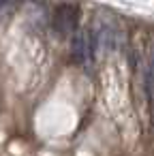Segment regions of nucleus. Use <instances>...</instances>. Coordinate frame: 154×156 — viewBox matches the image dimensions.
I'll return each mask as SVG.
<instances>
[{"label": "nucleus", "mask_w": 154, "mask_h": 156, "mask_svg": "<svg viewBox=\"0 0 154 156\" xmlns=\"http://www.w3.org/2000/svg\"><path fill=\"white\" fill-rule=\"evenodd\" d=\"M77 17H79V11L75 5L71 2H64V5H58L54 15H52V28L58 37H66L71 32H77Z\"/></svg>", "instance_id": "1"}, {"label": "nucleus", "mask_w": 154, "mask_h": 156, "mask_svg": "<svg viewBox=\"0 0 154 156\" xmlns=\"http://www.w3.org/2000/svg\"><path fill=\"white\" fill-rule=\"evenodd\" d=\"M94 37L90 30H77L73 34V43H71V58L79 64V66H90L92 56H94Z\"/></svg>", "instance_id": "2"}, {"label": "nucleus", "mask_w": 154, "mask_h": 156, "mask_svg": "<svg viewBox=\"0 0 154 156\" xmlns=\"http://www.w3.org/2000/svg\"><path fill=\"white\" fill-rule=\"evenodd\" d=\"M116 43H118V32H116V28H111V26H101V30H98V34H96V39H94V45H96L98 49H103V51H111V49L116 47Z\"/></svg>", "instance_id": "3"}, {"label": "nucleus", "mask_w": 154, "mask_h": 156, "mask_svg": "<svg viewBox=\"0 0 154 156\" xmlns=\"http://www.w3.org/2000/svg\"><path fill=\"white\" fill-rule=\"evenodd\" d=\"M148 86L154 90V51L150 56V64H148Z\"/></svg>", "instance_id": "4"}]
</instances>
